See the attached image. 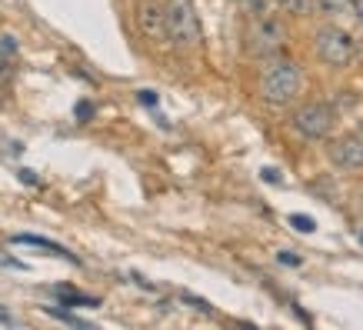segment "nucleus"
<instances>
[{
	"label": "nucleus",
	"mask_w": 363,
	"mask_h": 330,
	"mask_svg": "<svg viewBox=\"0 0 363 330\" xmlns=\"http://www.w3.org/2000/svg\"><path fill=\"white\" fill-rule=\"evenodd\" d=\"M257 90H260V100L270 104V107H290L300 97V90H303V74H300V67L290 57L284 54L267 57L264 67H260Z\"/></svg>",
	"instance_id": "f257e3e1"
},
{
	"label": "nucleus",
	"mask_w": 363,
	"mask_h": 330,
	"mask_svg": "<svg viewBox=\"0 0 363 330\" xmlns=\"http://www.w3.org/2000/svg\"><path fill=\"white\" fill-rule=\"evenodd\" d=\"M164 21H167V40L177 50H194L203 40L200 31V17L194 0H167L164 4Z\"/></svg>",
	"instance_id": "f03ea898"
},
{
	"label": "nucleus",
	"mask_w": 363,
	"mask_h": 330,
	"mask_svg": "<svg viewBox=\"0 0 363 330\" xmlns=\"http://www.w3.org/2000/svg\"><path fill=\"white\" fill-rule=\"evenodd\" d=\"M286 44V23L277 17V13H257L247 27V54L250 57H277Z\"/></svg>",
	"instance_id": "7ed1b4c3"
},
{
	"label": "nucleus",
	"mask_w": 363,
	"mask_h": 330,
	"mask_svg": "<svg viewBox=\"0 0 363 330\" xmlns=\"http://www.w3.org/2000/svg\"><path fill=\"white\" fill-rule=\"evenodd\" d=\"M313 50H317V57L323 60L327 67H347L353 64V57H357V40H353L350 31H343L340 23H323L317 31V37H313Z\"/></svg>",
	"instance_id": "20e7f679"
},
{
	"label": "nucleus",
	"mask_w": 363,
	"mask_h": 330,
	"mask_svg": "<svg viewBox=\"0 0 363 330\" xmlns=\"http://www.w3.org/2000/svg\"><path fill=\"white\" fill-rule=\"evenodd\" d=\"M333 123H337V110L323 100H310L303 107H297V114L290 117V127L303 137V141H323L330 137Z\"/></svg>",
	"instance_id": "39448f33"
},
{
	"label": "nucleus",
	"mask_w": 363,
	"mask_h": 330,
	"mask_svg": "<svg viewBox=\"0 0 363 330\" xmlns=\"http://www.w3.org/2000/svg\"><path fill=\"white\" fill-rule=\"evenodd\" d=\"M327 157H330V164L340 167V170H350V174L363 170V131L340 133L337 141H330Z\"/></svg>",
	"instance_id": "423d86ee"
},
{
	"label": "nucleus",
	"mask_w": 363,
	"mask_h": 330,
	"mask_svg": "<svg viewBox=\"0 0 363 330\" xmlns=\"http://www.w3.org/2000/svg\"><path fill=\"white\" fill-rule=\"evenodd\" d=\"M133 13H137V31H140L150 44H157V47L170 44V40H167V21H164V4H160V0H137Z\"/></svg>",
	"instance_id": "0eeeda50"
},
{
	"label": "nucleus",
	"mask_w": 363,
	"mask_h": 330,
	"mask_svg": "<svg viewBox=\"0 0 363 330\" xmlns=\"http://www.w3.org/2000/svg\"><path fill=\"white\" fill-rule=\"evenodd\" d=\"M313 11L327 21L340 23V21H350L353 17V0H313Z\"/></svg>",
	"instance_id": "6e6552de"
},
{
	"label": "nucleus",
	"mask_w": 363,
	"mask_h": 330,
	"mask_svg": "<svg viewBox=\"0 0 363 330\" xmlns=\"http://www.w3.org/2000/svg\"><path fill=\"white\" fill-rule=\"evenodd\" d=\"M13 241H17V243H30V247H44V251L57 253V257H64V260H70V264H77V257L67 251V247H60V243H54V241H47V237H37V233H17Z\"/></svg>",
	"instance_id": "1a4fd4ad"
},
{
	"label": "nucleus",
	"mask_w": 363,
	"mask_h": 330,
	"mask_svg": "<svg viewBox=\"0 0 363 330\" xmlns=\"http://www.w3.org/2000/svg\"><path fill=\"white\" fill-rule=\"evenodd\" d=\"M277 11L290 13V17H307L310 11H313V0H274Z\"/></svg>",
	"instance_id": "9d476101"
},
{
	"label": "nucleus",
	"mask_w": 363,
	"mask_h": 330,
	"mask_svg": "<svg viewBox=\"0 0 363 330\" xmlns=\"http://www.w3.org/2000/svg\"><path fill=\"white\" fill-rule=\"evenodd\" d=\"M57 297L67 300V304H74V307H97V300L94 297H84V294H74V290H67V287H60L57 290Z\"/></svg>",
	"instance_id": "9b49d317"
},
{
	"label": "nucleus",
	"mask_w": 363,
	"mask_h": 330,
	"mask_svg": "<svg viewBox=\"0 0 363 330\" xmlns=\"http://www.w3.org/2000/svg\"><path fill=\"white\" fill-rule=\"evenodd\" d=\"M290 224H294L300 233H313V231H317V220H313V217H303V214H294V217H290Z\"/></svg>",
	"instance_id": "f8f14e48"
},
{
	"label": "nucleus",
	"mask_w": 363,
	"mask_h": 330,
	"mask_svg": "<svg viewBox=\"0 0 363 330\" xmlns=\"http://www.w3.org/2000/svg\"><path fill=\"white\" fill-rule=\"evenodd\" d=\"M47 314H54V317H60V320H67V324H74V327H87L80 317H74V314H64V310H57V307H47Z\"/></svg>",
	"instance_id": "ddd939ff"
},
{
	"label": "nucleus",
	"mask_w": 363,
	"mask_h": 330,
	"mask_svg": "<svg viewBox=\"0 0 363 330\" xmlns=\"http://www.w3.org/2000/svg\"><path fill=\"white\" fill-rule=\"evenodd\" d=\"M240 4H243V11H247V13H264L267 11L264 0H240Z\"/></svg>",
	"instance_id": "4468645a"
},
{
	"label": "nucleus",
	"mask_w": 363,
	"mask_h": 330,
	"mask_svg": "<svg viewBox=\"0 0 363 330\" xmlns=\"http://www.w3.org/2000/svg\"><path fill=\"white\" fill-rule=\"evenodd\" d=\"M140 104L154 107V104H157V94H154V90H140Z\"/></svg>",
	"instance_id": "2eb2a0df"
},
{
	"label": "nucleus",
	"mask_w": 363,
	"mask_h": 330,
	"mask_svg": "<svg viewBox=\"0 0 363 330\" xmlns=\"http://www.w3.org/2000/svg\"><path fill=\"white\" fill-rule=\"evenodd\" d=\"M353 21L363 27V0H353Z\"/></svg>",
	"instance_id": "dca6fc26"
},
{
	"label": "nucleus",
	"mask_w": 363,
	"mask_h": 330,
	"mask_svg": "<svg viewBox=\"0 0 363 330\" xmlns=\"http://www.w3.org/2000/svg\"><path fill=\"white\" fill-rule=\"evenodd\" d=\"M280 260H284V264H290V267H297V264H300V257H297V253H290V251L280 253Z\"/></svg>",
	"instance_id": "f3484780"
},
{
	"label": "nucleus",
	"mask_w": 363,
	"mask_h": 330,
	"mask_svg": "<svg viewBox=\"0 0 363 330\" xmlns=\"http://www.w3.org/2000/svg\"><path fill=\"white\" fill-rule=\"evenodd\" d=\"M90 114H94V107H90V104H77V117H80V121H87Z\"/></svg>",
	"instance_id": "a211bd4d"
},
{
	"label": "nucleus",
	"mask_w": 363,
	"mask_h": 330,
	"mask_svg": "<svg viewBox=\"0 0 363 330\" xmlns=\"http://www.w3.org/2000/svg\"><path fill=\"white\" fill-rule=\"evenodd\" d=\"M13 324H17V320H13L11 314H7V310L0 307V327H13Z\"/></svg>",
	"instance_id": "6ab92c4d"
},
{
	"label": "nucleus",
	"mask_w": 363,
	"mask_h": 330,
	"mask_svg": "<svg viewBox=\"0 0 363 330\" xmlns=\"http://www.w3.org/2000/svg\"><path fill=\"white\" fill-rule=\"evenodd\" d=\"M264 180H270V184H277V180H280V174H277L274 167H264Z\"/></svg>",
	"instance_id": "aec40b11"
}]
</instances>
